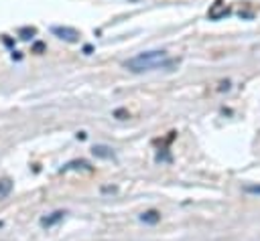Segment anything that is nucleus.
<instances>
[{"mask_svg": "<svg viewBox=\"0 0 260 241\" xmlns=\"http://www.w3.org/2000/svg\"><path fill=\"white\" fill-rule=\"evenodd\" d=\"M169 65V57L165 51H146V53H138L136 57L128 59L124 63L126 69L134 71V73H142V71H152L156 67H165Z\"/></svg>", "mask_w": 260, "mask_h": 241, "instance_id": "nucleus-1", "label": "nucleus"}, {"mask_svg": "<svg viewBox=\"0 0 260 241\" xmlns=\"http://www.w3.org/2000/svg\"><path fill=\"white\" fill-rule=\"evenodd\" d=\"M230 14V6L223 2V0H215L211 6H209V10H207V16L211 18V20H219V18H223V16H228Z\"/></svg>", "mask_w": 260, "mask_h": 241, "instance_id": "nucleus-2", "label": "nucleus"}, {"mask_svg": "<svg viewBox=\"0 0 260 241\" xmlns=\"http://www.w3.org/2000/svg\"><path fill=\"white\" fill-rule=\"evenodd\" d=\"M51 30H53L55 36H59V38H63L67 43H77L79 41V32L75 28H71V26H53Z\"/></svg>", "mask_w": 260, "mask_h": 241, "instance_id": "nucleus-3", "label": "nucleus"}, {"mask_svg": "<svg viewBox=\"0 0 260 241\" xmlns=\"http://www.w3.org/2000/svg\"><path fill=\"white\" fill-rule=\"evenodd\" d=\"M140 221H142V223H146V225H156V223L160 221V213H158V211H154V209L144 211V213L140 215Z\"/></svg>", "mask_w": 260, "mask_h": 241, "instance_id": "nucleus-4", "label": "nucleus"}, {"mask_svg": "<svg viewBox=\"0 0 260 241\" xmlns=\"http://www.w3.org/2000/svg\"><path fill=\"white\" fill-rule=\"evenodd\" d=\"M63 217H65V211H55L51 217H43V219H41V225H43V227H53V225L59 223Z\"/></svg>", "mask_w": 260, "mask_h": 241, "instance_id": "nucleus-5", "label": "nucleus"}, {"mask_svg": "<svg viewBox=\"0 0 260 241\" xmlns=\"http://www.w3.org/2000/svg\"><path fill=\"white\" fill-rule=\"evenodd\" d=\"M91 152H93L98 158H112V156H114V152H112L108 146H93Z\"/></svg>", "mask_w": 260, "mask_h": 241, "instance_id": "nucleus-6", "label": "nucleus"}, {"mask_svg": "<svg viewBox=\"0 0 260 241\" xmlns=\"http://www.w3.org/2000/svg\"><path fill=\"white\" fill-rule=\"evenodd\" d=\"M10 190H12V180H10V178H2V180H0V198L8 196Z\"/></svg>", "mask_w": 260, "mask_h": 241, "instance_id": "nucleus-7", "label": "nucleus"}, {"mask_svg": "<svg viewBox=\"0 0 260 241\" xmlns=\"http://www.w3.org/2000/svg\"><path fill=\"white\" fill-rule=\"evenodd\" d=\"M71 168H89V164L85 160H73L67 166H63V170H71Z\"/></svg>", "mask_w": 260, "mask_h": 241, "instance_id": "nucleus-8", "label": "nucleus"}, {"mask_svg": "<svg viewBox=\"0 0 260 241\" xmlns=\"http://www.w3.org/2000/svg\"><path fill=\"white\" fill-rule=\"evenodd\" d=\"M35 32H37L35 28H20V38H24V41H26V38H30Z\"/></svg>", "mask_w": 260, "mask_h": 241, "instance_id": "nucleus-9", "label": "nucleus"}, {"mask_svg": "<svg viewBox=\"0 0 260 241\" xmlns=\"http://www.w3.org/2000/svg\"><path fill=\"white\" fill-rule=\"evenodd\" d=\"M244 190L250 192V194H260V184H248Z\"/></svg>", "mask_w": 260, "mask_h": 241, "instance_id": "nucleus-10", "label": "nucleus"}, {"mask_svg": "<svg viewBox=\"0 0 260 241\" xmlns=\"http://www.w3.org/2000/svg\"><path fill=\"white\" fill-rule=\"evenodd\" d=\"M43 49H45V45H43V43H37V45H35V51H37V53H41Z\"/></svg>", "mask_w": 260, "mask_h": 241, "instance_id": "nucleus-11", "label": "nucleus"}]
</instances>
